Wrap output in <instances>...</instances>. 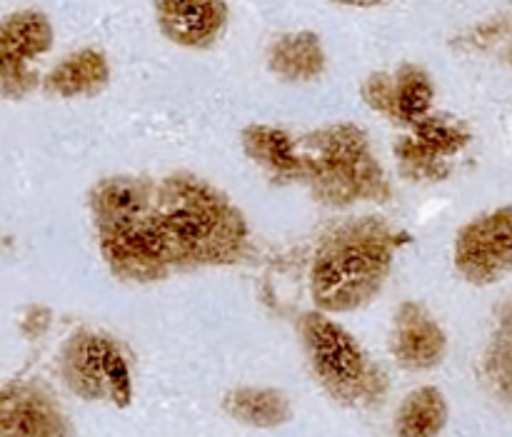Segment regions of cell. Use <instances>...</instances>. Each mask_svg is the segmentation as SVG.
<instances>
[{
    "mask_svg": "<svg viewBox=\"0 0 512 437\" xmlns=\"http://www.w3.org/2000/svg\"><path fill=\"white\" fill-rule=\"evenodd\" d=\"M448 338L438 320L418 303H403L390 330V353L405 370H430L443 363Z\"/></svg>",
    "mask_w": 512,
    "mask_h": 437,
    "instance_id": "cell-10",
    "label": "cell"
},
{
    "mask_svg": "<svg viewBox=\"0 0 512 437\" xmlns=\"http://www.w3.org/2000/svg\"><path fill=\"white\" fill-rule=\"evenodd\" d=\"M393 265V243L378 223H355L318 250L310 293L325 313H350L383 290Z\"/></svg>",
    "mask_w": 512,
    "mask_h": 437,
    "instance_id": "cell-2",
    "label": "cell"
},
{
    "mask_svg": "<svg viewBox=\"0 0 512 437\" xmlns=\"http://www.w3.org/2000/svg\"><path fill=\"white\" fill-rule=\"evenodd\" d=\"M415 125V140L420 145L435 153L438 158H445V155L455 153V150L463 148L468 143V133H460L458 128H450L443 120H435L425 115L423 120H418Z\"/></svg>",
    "mask_w": 512,
    "mask_h": 437,
    "instance_id": "cell-19",
    "label": "cell"
},
{
    "mask_svg": "<svg viewBox=\"0 0 512 437\" xmlns=\"http://www.w3.org/2000/svg\"><path fill=\"white\" fill-rule=\"evenodd\" d=\"M268 65L273 75L288 83H308L325 68V53L320 38L310 30L288 33L270 45Z\"/></svg>",
    "mask_w": 512,
    "mask_h": 437,
    "instance_id": "cell-13",
    "label": "cell"
},
{
    "mask_svg": "<svg viewBox=\"0 0 512 437\" xmlns=\"http://www.w3.org/2000/svg\"><path fill=\"white\" fill-rule=\"evenodd\" d=\"M223 410L238 423L250 428H280L290 420L293 408L280 390L273 388H238L223 398Z\"/></svg>",
    "mask_w": 512,
    "mask_h": 437,
    "instance_id": "cell-15",
    "label": "cell"
},
{
    "mask_svg": "<svg viewBox=\"0 0 512 437\" xmlns=\"http://www.w3.org/2000/svg\"><path fill=\"white\" fill-rule=\"evenodd\" d=\"M65 385L83 400L110 398L118 408H128L133 385L125 358L113 340L80 330L65 343L60 355Z\"/></svg>",
    "mask_w": 512,
    "mask_h": 437,
    "instance_id": "cell-5",
    "label": "cell"
},
{
    "mask_svg": "<svg viewBox=\"0 0 512 437\" xmlns=\"http://www.w3.org/2000/svg\"><path fill=\"white\" fill-rule=\"evenodd\" d=\"M0 437H73L60 405L40 385L15 380L0 388Z\"/></svg>",
    "mask_w": 512,
    "mask_h": 437,
    "instance_id": "cell-8",
    "label": "cell"
},
{
    "mask_svg": "<svg viewBox=\"0 0 512 437\" xmlns=\"http://www.w3.org/2000/svg\"><path fill=\"white\" fill-rule=\"evenodd\" d=\"M455 268L468 283L488 285L512 270V208L470 220L455 238Z\"/></svg>",
    "mask_w": 512,
    "mask_h": 437,
    "instance_id": "cell-7",
    "label": "cell"
},
{
    "mask_svg": "<svg viewBox=\"0 0 512 437\" xmlns=\"http://www.w3.org/2000/svg\"><path fill=\"white\" fill-rule=\"evenodd\" d=\"M53 45V25L40 10H18L0 20V98L20 100L38 88L33 60Z\"/></svg>",
    "mask_w": 512,
    "mask_h": 437,
    "instance_id": "cell-6",
    "label": "cell"
},
{
    "mask_svg": "<svg viewBox=\"0 0 512 437\" xmlns=\"http://www.w3.org/2000/svg\"><path fill=\"white\" fill-rule=\"evenodd\" d=\"M448 423V403L433 385L413 390L395 415L398 437H438Z\"/></svg>",
    "mask_w": 512,
    "mask_h": 437,
    "instance_id": "cell-16",
    "label": "cell"
},
{
    "mask_svg": "<svg viewBox=\"0 0 512 437\" xmlns=\"http://www.w3.org/2000/svg\"><path fill=\"white\" fill-rule=\"evenodd\" d=\"M150 223L170 268L230 263L248 233L238 210L190 175H173L153 188Z\"/></svg>",
    "mask_w": 512,
    "mask_h": 437,
    "instance_id": "cell-1",
    "label": "cell"
},
{
    "mask_svg": "<svg viewBox=\"0 0 512 437\" xmlns=\"http://www.w3.org/2000/svg\"><path fill=\"white\" fill-rule=\"evenodd\" d=\"M153 203V188L135 178L100 180L90 193L95 228H113L138 220Z\"/></svg>",
    "mask_w": 512,
    "mask_h": 437,
    "instance_id": "cell-11",
    "label": "cell"
},
{
    "mask_svg": "<svg viewBox=\"0 0 512 437\" xmlns=\"http://www.w3.org/2000/svg\"><path fill=\"white\" fill-rule=\"evenodd\" d=\"M110 65L95 48H83L60 60L45 78V90L58 98H85L108 85Z\"/></svg>",
    "mask_w": 512,
    "mask_h": 437,
    "instance_id": "cell-12",
    "label": "cell"
},
{
    "mask_svg": "<svg viewBox=\"0 0 512 437\" xmlns=\"http://www.w3.org/2000/svg\"><path fill=\"white\" fill-rule=\"evenodd\" d=\"M155 20L170 43L205 50L223 35L228 5L225 0H155Z\"/></svg>",
    "mask_w": 512,
    "mask_h": 437,
    "instance_id": "cell-9",
    "label": "cell"
},
{
    "mask_svg": "<svg viewBox=\"0 0 512 437\" xmlns=\"http://www.w3.org/2000/svg\"><path fill=\"white\" fill-rule=\"evenodd\" d=\"M303 178L315 198L328 205H350L355 200H378L388 193L383 168L370 155L363 130L355 125L315 130L298 143Z\"/></svg>",
    "mask_w": 512,
    "mask_h": 437,
    "instance_id": "cell-3",
    "label": "cell"
},
{
    "mask_svg": "<svg viewBox=\"0 0 512 437\" xmlns=\"http://www.w3.org/2000/svg\"><path fill=\"white\" fill-rule=\"evenodd\" d=\"M343 5H358V8H370V5H380L383 0H338Z\"/></svg>",
    "mask_w": 512,
    "mask_h": 437,
    "instance_id": "cell-21",
    "label": "cell"
},
{
    "mask_svg": "<svg viewBox=\"0 0 512 437\" xmlns=\"http://www.w3.org/2000/svg\"><path fill=\"white\" fill-rule=\"evenodd\" d=\"M488 375L500 393L512 400V310L505 315L488 353Z\"/></svg>",
    "mask_w": 512,
    "mask_h": 437,
    "instance_id": "cell-18",
    "label": "cell"
},
{
    "mask_svg": "<svg viewBox=\"0 0 512 437\" xmlns=\"http://www.w3.org/2000/svg\"><path fill=\"white\" fill-rule=\"evenodd\" d=\"M433 95L435 90L428 73L418 65H403L393 75V113H390V118L410 125L418 123L428 115Z\"/></svg>",
    "mask_w": 512,
    "mask_h": 437,
    "instance_id": "cell-17",
    "label": "cell"
},
{
    "mask_svg": "<svg viewBox=\"0 0 512 437\" xmlns=\"http://www.w3.org/2000/svg\"><path fill=\"white\" fill-rule=\"evenodd\" d=\"M243 150L250 160L275 175L278 180L303 178V160H300L298 143L283 130L268 125H250L243 130Z\"/></svg>",
    "mask_w": 512,
    "mask_h": 437,
    "instance_id": "cell-14",
    "label": "cell"
},
{
    "mask_svg": "<svg viewBox=\"0 0 512 437\" xmlns=\"http://www.w3.org/2000/svg\"><path fill=\"white\" fill-rule=\"evenodd\" d=\"M48 323H50L48 310L33 308V310H28V315H25L23 333L30 335V338H35V335H43V330L48 328Z\"/></svg>",
    "mask_w": 512,
    "mask_h": 437,
    "instance_id": "cell-20",
    "label": "cell"
},
{
    "mask_svg": "<svg viewBox=\"0 0 512 437\" xmlns=\"http://www.w3.org/2000/svg\"><path fill=\"white\" fill-rule=\"evenodd\" d=\"M305 353L318 383L343 405L370 403L385 388L358 340L323 313H308L300 325Z\"/></svg>",
    "mask_w": 512,
    "mask_h": 437,
    "instance_id": "cell-4",
    "label": "cell"
}]
</instances>
